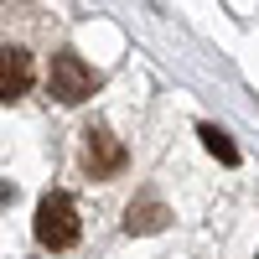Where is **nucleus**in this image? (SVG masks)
<instances>
[{
  "mask_svg": "<svg viewBox=\"0 0 259 259\" xmlns=\"http://www.w3.org/2000/svg\"><path fill=\"white\" fill-rule=\"evenodd\" d=\"M78 233H83V223H78L73 197L68 192H47V197L36 202V244L41 249H73Z\"/></svg>",
  "mask_w": 259,
  "mask_h": 259,
  "instance_id": "1",
  "label": "nucleus"
},
{
  "mask_svg": "<svg viewBox=\"0 0 259 259\" xmlns=\"http://www.w3.org/2000/svg\"><path fill=\"white\" fill-rule=\"evenodd\" d=\"M47 89H52V99H62V104H83V99L94 94V68H89L78 52H57L52 68H47Z\"/></svg>",
  "mask_w": 259,
  "mask_h": 259,
  "instance_id": "2",
  "label": "nucleus"
},
{
  "mask_svg": "<svg viewBox=\"0 0 259 259\" xmlns=\"http://www.w3.org/2000/svg\"><path fill=\"white\" fill-rule=\"evenodd\" d=\"M83 171L89 177H119L124 171V145L109 130H83Z\"/></svg>",
  "mask_w": 259,
  "mask_h": 259,
  "instance_id": "3",
  "label": "nucleus"
},
{
  "mask_svg": "<svg viewBox=\"0 0 259 259\" xmlns=\"http://www.w3.org/2000/svg\"><path fill=\"white\" fill-rule=\"evenodd\" d=\"M31 78H36L31 52L21 47V41H6V47H0V99H21L31 89Z\"/></svg>",
  "mask_w": 259,
  "mask_h": 259,
  "instance_id": "4",
  "label": "nucleus"
},
{
  "mask_svg": "<svg viewBox=\"0 0 259 259\" xmlns=\"http://www.w3.org/2000/svg\"><path fill=\"white\" fill-rule=\"evenodd\" d=\"M202 145L212 150V156H223L228 166H233V161H239V150H233V140L223 135V130H218V124H202Z\"/></svg>",
  "mask_w": 259,
  "mask_h": 259,
  "instance_id": "5",
  "label": "nucleus"
}]
</instances>
